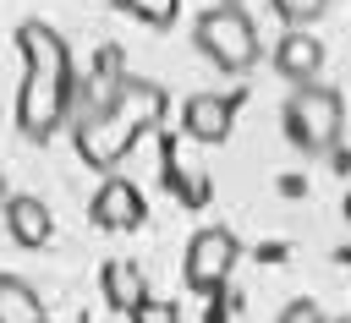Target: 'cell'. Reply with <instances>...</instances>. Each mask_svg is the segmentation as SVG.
Masks as SVG:
<instances>
[{"mask_svg":"<svg viewBox=\"0 0 351 323\" xmlns=\"http://www.w3.org/2000/svg\"><path fill=\"white\" fill-rule=\"evenodd\" d=\"M236 257H241L236 235H230V230H219V224H208V230H197V235H192V246H186V263H181V274H186V285H192L197 296H214V290H219V285L230 279Z\"/></svg>","mask_w":351,"mask_h":323,"instance_id":"5b68a950","label":"cell"},{"mask_svg":"<svg viewBox=\"0 0 351 323\" xmlns=\"http://www.w3.org/2000/svg\"><path fill=\"white\" fill-rule=\"evenodd\" d=\"M165 109H170V99H165L159 82L126 77L104 109H82V115H77V153H82L88 164L110 170V164H121V159L165 120Z\"/></svg>","mask_w":351,"mask_h":323,"instance_id":"7a4b0ae2","label":"cell"},{"mask_svg":"<svg viewBox=\"0 0 351 323\" xmlns=\"http://www.w3.org/2000/svg\"><path fill=\"white\" fill-rule=\"evenodd\" d=\"M340 323H351V318H340Z\"/></svg>","mask_w":351,"mask_h":323,"instance_id":"e0dca14e","label":"cell"},{"mask_svg":"<svg viewBox=\"0 0 351 323\" xmlns=\"http://www.w3.org/2000/svg\"><path fill=\"white\" fill-rule=\"evenodd\" d=\"M269 5H274L291 27H313V22L329 11V0H269Z\"/></svg>","mask_w":351,"mask_h":323,"instance_id":"4fadbf2b","label":"cell"},{"mask_svg":"<svg viewBox=\"0 0 351 323\" xmlns=\"http://www.w3.org/2000/svg\"><path fill=\"white\" fill-rule=\"evenodd\" d=\"M346 131V99L340 88L329 82H307V88H291L285 99V137L302 148V153H329Z\"/></svg>","mask_w":351,"mask_h":323,"instance_id":"277c9868","label":"cell"},{"mask_svg":"<svg viewBox=\"0 0 351 323\" xmlns=\"http://www.w3.org/2000/svg\"><path fill=\"white\" fill-rule=\"evenodd\" d=\"M5 230H11V241H16V246L38 252V246H49L55 219H49V208H44L38 197H5Z\"/></svg>","mask_w":351,"mask_h":323,"instance_id":"9c48e42d","label":"cell"},{"mask_svg":"<svg viewBox=\"0 0 351 323\" xmlns=\"http://www.w3.org/2000/svg\"><path fill=\"white\" fill-rule=\"evenodd\" d=\"M16 49H22V60H27L22 93H16V126H22V137L49 142V137L60 131V120L71 115V93H77L71 49H66V38H60L49 22H38V16H27V22L16 27Z\"/></svg>","mask_w":351,"mask_h":323,"instance_id":"6da1fadb","label":"cell"},{"mask_svg":"<svg viewBox=\"0 0 351 323\" xmlns=\"http://www.w3.org/2000/svg\"><path fill=\"white\" fill-rule=\"evenodd\" d=\"M132 323H181V312H176V301H159V296H143V301L132 307Z\"/></svg>","mask_w":351,"mask_h":323,"instance_id":"5bb4252c","label":"cell"},{"mask_svg":"<svg viewBox=\"0 0 351 323\" xmlns=\"http://www.w3.org/2000/svg\"><path fill=\"white\" fill-rule=\"evenodd\" d=\"M143 192L132 186V181H121V175H110L99 192H93V224H104V230H137L143 224Z\"/></svg>","mask_w":351,"mask_h":323,"instance_id":"52a82bcc","label":"cell"},{"mask_svg":"<svg viewBox=\"0 0 351 323\" xmlns=\"http://www.w3.org/2000/svg\"><path fill=\"white\" fill-rule=\"evenodd\" d=\"M181 126H186V137H197V142H225V137H230V99H219V93H192V99L181 104Z\"/></svg>","mask_w":351,"mask_h":323,"instance_id":"ba28073f","label":"cell"},{"mask_svg":"<svg viewBox=\"0 0 351 323\" xmlns=\"http://www.w3.org/2000/svg\"><path fill=\"white\" fill-rule=\"evenodd\" d=\"M0 323H44V296L22 274H0Z\"/></svg>","mask_w":351,"mask_h":323,"instance_id":"30bf717a","label":"cell"},{"mask_svg":"<svg viewBox=\"0 0 351 323\" xmlns=\"http://www.w3.org/2000/svg\"><path fill=\"white\" fill-rule=\"evenodd\" d=\"M192 38H197V49H203L219 71H230V77L252 71V66H258V55H263L258 27H252V11H247L241 0H219V5H208V11L197 16Z\"/></svg>","mask_w":351,"mask_h":323,"instance_id":"3957f363","label":"cell"},{"mask_svg":"<svg viewBox=\"0 0 351 323\" xmlns=\"http://www.w3.org/2000/svg\"><path fill=\"white\" fill-rule=\"evenodd\" d=\"M280 323H329V318H324V307H318L313 296H302V301H291V307L280 312Z\"/></svg>","mask_w":351,"mask_h":323,"instance_id":"9a60e30c","label":"cell"},{"mask_svg":"<svg viewBox=\"0 0 351 323\" xmlns=\"http://www.w3.org/2000/svg\"><path fill=\"white\" fill-rule=\"evenodd\" d=\"M274 71H280L291 88L318 82V71H324V38L307 33V27H291V33L274 44Z\"/></svg>","mask_w":351,"mask_h":323,"instance_id":"8992f818","label":"cell"},{"mask_svg":"<svg viewBox=\"0 0 351 323\" xmlns=\"http://www.w3.org/2000/svg\"><path fill=\"white\" fill-rule=\"evenodd\" d=\"M104 296H110V307L115 312H132L137 301H143V279H137V268L132 263H104Z\"/></svg>","mask_w":351,"mask_h":323,"instance_id":"8fae6325","label":"cell"},{"mask_svg":"<svg viewBox=\"0 0 351 323\" xmlns=\"http://www.w3.org/2000/svg\"><path fill=\"white\" fill-rule=\"evenodd\" d=\"M0 203H5V175H0Z\"/></svg>","mask_w":351,"mask_h":323,"instance_id":"2e32d148","label":"cell"},{"mask_svg":"<svg viewBox=\"0 0 351 323\" xmlns=\"http://www.w3.org/2000/svg\"><path fill=\"white\" fill-rule=\"evenodd\" d=\"M137 22H148V27H170L176 22V11H181V0H121Z\"/></svg>","mask_w":351,"mask_h":323,"instance_id":"7c38bea8","label":"cell"}]
</instances>
